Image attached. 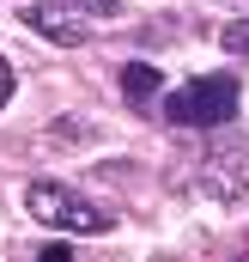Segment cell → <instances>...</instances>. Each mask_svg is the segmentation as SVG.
<instances>
[{"label": "cell", "instance_id": "cell-5", "mask_svg": "<svg viewBox=\"0 0 249 262\" xmlns=\"http://www.w3.org/2000/svg\"><path fill=\"white\" fill-rule=\"evenodd\" d=\"M122 98L128 104H152L158 98V67L152 61H128L122 67Z\"/></svg>", "mask_w": 249, "mask_h": 262}, {"label": "cell", "instance_id": "cell-6", "mask_svg": "<svg viewBox=\"0 0 249 262\" xmlns=\"http://www.w3.org/2000/svg\"><path fill=\"white\" fill-rule=\"evenodd\" d=\"M219 49H225V55H249V18H231V25L219 31Z\"/></svg>", "mask_w": 249, "mask_h": 262}, {"label": "cell", "instance_id": "cell-7", "mask_svg": "<svg viewBox=\"0 0 249 262\" xmlns=\"http://www.w3.org/2000/svg\"><path fill=\"white\" fill-rule=\"evenodd\" d=\"M79 6H85L91 18H116V12H122V0H79Z\"/></svg>", "mask_w": 249, "mask_h": 262}, {"label": "cell", "instance_id": "cell-9", "mask_svg": "<svg viewBox=\"0 0 249 262\" xmlns=\"http://www.w3.org/2000/svg\"><path fill=\"white\" fill-rule=\"evenodd\" d=\"M43 262H67V250H49V256H43Z\"/></svg>", "mask_w": 249, "mask_h": 262}, {"label": "cell", "instance_id": "cell-2", "mask_svg": "<svg viewBox=\"0 0 249 262\" xmlns=\"http://www.w3.org/2000/svg\"><path fill=\"white\" fill-rule=\"evenodd\" d=\"M24 207H31V220H43V226H55V232H85V238L110 232V220H104L85 195H73L67 183H31V189H24Z\"/></svg>", "mask_w": 249, "mask_h": 262}, {"label": "cell", "instance_id": "cell-8", "mask_svg": "<svg viewBox=\"0 0 249 262\" xmlns=\"http://www.w3.org/2000/svg\"><path fill=\"white\" fill-rule=\"evenodd\" d=\"M6 98H12V67H6V55H0V110H6Z\"/></svg>", "mask_w": 249, "mask_h": 262}, {"label": "cell", "instance_id": "cell-4", "mask_svg": "<svg viewBox=\"0 0 249 262\" xmlns=\"http://www.w3.org/2000/svg\"><path fill=\"white\" fill-rule=\"evenodd\" d=\"M207 171H213V189H219V195H243L249 189V146L237 134L219 140V146L207 152Z\"/></svg>", "mask_w": 249, "mask_h": 262}, {"label": "cell", "instance_id": "cell-1", "mask_svg": "<svg viewBox=\"0 0 249 262\" xmlns=\"http://www.w3.org/2000/svg\"><path fill=\"white\" fill-rule=\"evenodd\" d=\"M243 104V79L237 73H201L183 92L164 98V122L170 128H225Z\"/></svg>", "mask_w": 249, "mask_h": 262}, {"label": "cell", "instance_id": "cell-3", "mask_svg": "<svg viewBox=\"0 0 249 262\" xmlns=\"http://www.w3.org/2000/svg\"><path fill=\"white\" fill-rule=\"evenodd\" d=\"M24 31H37L55 49H79L91 37V12L85 6H61V0H31L24 6Z\"/></svg>", "mask_w": 249, "mask_h": 262}]
</instances>
